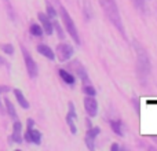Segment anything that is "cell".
<instances>
[{"label": "cell", "mask_w": 157, "mask_h": 151, "mask_svg": "<svg viewBox=\"0 0 157 151\" xmlns=\"http://www.w3.org/2000/svg\"><path fill=\"white\" fill-rule=\"evenodd\" d=\"M58 74H59V77L62 78V80L65 81L68 85L73 87V84H75V76L73 74L69 73V72H66V70H59V72H58Z\"/></svg>", "instance_id": "obj_12"}, {"label": "cell", "mask_w": 157, "mask_h": 151, "mask_svg": "<svg viewBox=\"0 0 157 151\" xmlns=\"http://www.w3.org/2000/svg\"><path fill=\"white\" fill-rule=\"evenodd\" d=\"M46 11H47V14H46V15L50 19H55V18H57V13H55L54 7H52V6L48 2H47V4H46Z\"/></svg>", "instance_id": "obj_17"}, {"label": "cell", "mask_w": 157, "mask_h": 151, "mask_svg": "<svg viewBox=\"0 0 157 151\" xmlns=\"http://www.w3.org/2000/svg\"><path fill=\"white\" fill-rule=\"evenodd\" d=\"M33 120H28V131L25 133V140L29 143H35V144H40L41 143V133L39 131L33 129Z\"/></svg>", "instance_id": "obj_4"}, {"label": "cell", "mask_w": 157, "mask_h": 151, "mask_svg": "<svg viewBox=\"0 0 157 151\" xmlns=\"http://www.w3.org/2000/svg\"><path fill=\"white\" fill-rule=\"evenodd\" d=\"M57 55L61 62H65V61L72 58V55H73V48L66 43H61L57 46Z\"/></svg>", "instance_id": "obj_6"}, {"label": "cell", "mask_w": 157, "mask_h": 151, "mask_svg": "<svg viewBox=\"0 0 157 151\" xmlns=\"http://www.w3.org/2000/svg\"><path fill=\"white\" fill-rule=\"evenodd\" d=\"M29 30L33 36H37V37H41V36H43V29H41V26H39V25H36V24L30 25Z\"/></svg>", "instance_id": "obj_16"}, {"label": "cell", "mask_w": 157, "mask_h": 151, "mask_svg": "<svg viewBox=\"0 0 157 151\" xmlns=\"http://www.w3.org/2000/svg\"><path fill=\"white\" fill-rule=\"evenodd\" d=\"M3 63H4V59H3V58H2V57H0V66H2V65H3Z\"/></svg>", "instance_id": "obj_25"}, {"label": "cell", "mask_w": 157, "mask_h": 151, "mask_svg": "<svg viewBox=\"0 0 157 151\" xmlns=\"http://www.w3.org/2000/svg\"><path fill=\"white\" fill-rule=\"evenodd\" d=\"M39 21L41 22V25H43V30L47 33V35H52V32H54V26H52L51 24V19L48 18V17L46 15V14L43 13H39Z\"/></svg>", "instance_id": "obj_9"}, {"label": "cell", "mask_w": 157, "mask_h": 151, "mask_svg": "<svg viewBox=\"0 0 157 151\" xmlns=\"http://www.w3.org/2000/svg\"><path fill=\"white\" fill-rule=\"evenodd\" d=\"M4 103H6V107H7V111H8V114L11 116V118H13V120H17V111H15V107H14V105L10 102V99H6V100H4Z\"/></svg>", "instance_id": "obj_15"}, {"label": "cell", "mask_w": 157, "mask_h": 151, "mask_svg": "<svg viewBox=\"0 0 157 151\" xmlns=\"http://www.w3.org/2000/svg\"><path fill=\"white\" fill-rule=\"evenodd\" d=\"M8 91H10L8 87H0V94H2V92H8Z\"/></svg>", "instance_id": "obj_23"}, {"label": "cell", "mask_w": 157, "mask_h": 151, "mask_svg": "<svg viewBox=\"0 0 157 151\" xmlns=\"http://www.w3.org/2000/svg\"><path fill=\"white\" fill-rule=\"evenodd\" d=\"M83 92L87 95V96H95V88L92 85H84L83 87Z\"/></svg>", "instance_id": "obj_18"}, {"label": "cell", "mask_w": 157, "mask_h": 151, "mask_svg": "<svg viewBox=\"0 0 157 151\" xmlns=\"http://www.w3.org/2000/svg\"><path fill=\"white\" fill-rule=\"evenodd\" d=\"M84 109L90 117H95L98 114V102L94 96H86L84 99Z\"/></svg>", "instance_id": "obj_7"}, {"label": "cell", "mask_w": 157, "mask_h": 151, "mask_svg": "<svg viewBox=\"0 0 157 151\" xmlns=\"http://www.w3.org/2000/svg\"><path fill=\"white\" fill-rule=\"evenodd\" d=\"M110 150H112V151H117V150H119V146H117V144H112Z\"/></svg>", "instance_id": "obj_24"}, {"label": "cell", "mask_w": 157, "mask_h": 151, "mask_svg": "<svg viewBox=\"0 0 157 151\" xmlns=\"http://www.w3.org/2000/svg\"><path fill=\"white\" fill-rule=\"evenodd\" d=\"M14 95H15L17 100H18V103L21 105L22 109H29V102H28L26 99H25L24 94H22L19 89H14Z\"/></svg>", "instance_id": "obj_13"}, {"label": "cell", "mask_w": 157, "mask_h": 151, "mask_svg": "<svg viewBox=\"0 0 157 151\" xmlns=\"http://www.w3.org/2000/svg\"><path fill=\"white\" fill-rule=\"evenodd\" d=\"M99 4H101V7H102L103 13L108 17V19L116 26V29L124 36V25H123L121 15H120V11H119V8H117L116 2H114V0H99Z\"/></svg>", "instance_id": "obj_1"}, {"label": "cell", "mask_w": 157, "mask_h": 151, "mask_svg": "<svg viewBox=\"0 0 157 151\" xmlns=\"http://www.w3.org/2000/svg\"><path fill=\"white\" fill-rule=\"evenodd\" d=\"M59 14H61V19H62L63 25H65L66 30H68V33L71 35V37L73 39V41L76 44H80V36H78V32H77V28L76 25H75L73 19H72V17L68 14V11H66V8L63 7V6H61L59 7Z\"/></svg>", "instance_id": "obj_3"}, {"label": "cell", "mask_w": 157, "mask_h": 151, "mask_svg": "<svg viewBox=\"0 0 157 151\" xmlns=\"http://www.w3.org/2000/svg\"><path fill=\"white\" fill-rule=\"evenodd\" d=\"M21 131H22V124L19 121H15L14 122V132H13V135H11V139H13L15 143H22Z\"/></svg>", "instance_id": "obj_10"}, {"label": "cell", "mask_w": 157, "mask_h": 151, "mask_svg": "<svg viewBox=\"0 0 157 151\" xmlns=\"http://www.w3.org/2000/svg\"><path fill=\"white\" fill-rule=\"evenodd\" d=\"M22 54H24V59H25V65H26V70H28V74H29L30 78H35L37 77V65H36L35 59L30 57V54L26 51V50L22 47Z\"/></svg>", "instance_id": "obj_5"}, {"label": "cell", "mask_w": 157, "mask_h": 151, "mask_svg": "<svg viewBox=\"0 0 157 151\" xmlns=\"http://www.w3.org/2000/svg\"><path fill=\"white\" fill-rule=\"evenodd\" d=\"M37 51L40 52L43 57H46V58H48L50 61H52L55 58V54L52 52V50L48 46H46V44H40V46H37Z\"/></svg>", "instance_id": "obj_11"}, {"label": "cell", "mask_w": 157, "mask_h": 151, "mask_svg": "<svg viewBox=\"0 0 157 151\" xmlns=\"http://www.w3.org/2000/svg\"><path fill=\"white\" fill-rule=\"evenodd\" d=\"M2 50L6 52V54H8V55L14 54V47L11 46V44H3V46H2Z\"/></svg>", "instance_id": "obj_21"}, {"label": "cell", "mask_w": 157, "mask_h": 151, "mask_svg": "<svg viewBox=\"0 0 157 151\" xmlns=\"http://www.w3.org/2000/svg\"><path fill=\"white\" fill-rule=\"evenodd\" d=\"M110 127H112V131H113L116 135L124 136V131H123L121 121H119V120H113V121H110Z\"/></svg>", "instance_id": "obj_14"}, {"label": "cell", "mask_w": 157, "mask_h": 151, "mask_svg": "<svg viewBox=\"0 0 157 151\" xmlns=\"http://www.w3.org/2000/svg\"><path fill=\"white\" fill-rule=\"evenodd\" d=\"M135 50H136V70H138V76L142 81H145V78L150 73V61L144 47H141L139 44L135 43Z\"/></svg>", "instance_id": "obj_2"}, {"label": "cell", "mask_w": 157, "mask_h": 151, "mask_svg": "<svg viewBox=\"0 0 157 151\" xmlns=\"http://www.w3.org/2000/svg\"><path fill=\"white\" fill-rule=\"evenodd\" d=\"M54 26H55V30H57L58 36H59V39H63V37H65V35H63L62 29H61V26H59V25L57 24V22H55V25H54Z\"/></svg>", "instance_id": "obj_22"}, {"label": "cell", "mask_w": 157, "mask_h": 151, "mask_svg": "<svg viewBox=\"0 0 157 151\" xmlns=\"http://www.w3.org/2000/svg\"><path fill=\"white\" fill-rule=\"evenodd\" d=\"M132 2L138 10H141L142 13H145V0H132Z\"/></svg>", "instance_id": "obj_20"}, {"label": "cell", "mask_w": 157, "mask_h": 151, "mask_svg": "<svg viewBox=\"0 0 157 151\" xmlns=\"http://www.w3.org/2000/svg\"><path fill=\"white\" fill-rule=\"evenodd\" d=\"M75 121H76V110H75L73 103L69 102V113H68V116H66V122H68L72 133L77 132V128H76V125H75Z\"/></svg>", "instance_id": "obj_8"}, {"label": "cell", "mask_w": 157, "mask_h": 151, "mask_svg": "<svg viewBox=\"0 0 157 151\" xmlns=\"http://www.w3.org/2000/svg\"><path fill=\"white\" fill-rule=\"evenodd\" d=\"M86 144L87 147H88V150H94L95 149V139L94 138H90V136L86 135Z\"/></svg>", "instance_id": "obj_19"}]
</instances>
